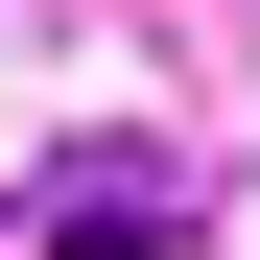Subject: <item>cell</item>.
<instances>
[{
	"instance_id": "6da1fadb",
	"label": "cell",
	"mask_w": 260,
	"mask_h": 260,
	"mask_svg": "<svg viewBox=\"0 0 260 260\" xmlns=\"http://www.w3.org/2000/svg\"><path fill=\"white\" fill-rule=\"evenodd\" d=\"M48 260H166V166H71L48 189Z\"/></svg>"
}]
</instances>
